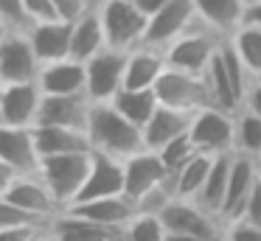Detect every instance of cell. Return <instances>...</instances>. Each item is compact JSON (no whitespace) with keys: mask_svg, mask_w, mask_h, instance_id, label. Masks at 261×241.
Listing matches in <instances>:
<instances>
[{"mask_svg":"<svg viewBox=\"0 0 261 241\" xmlns=\"http://www.w3.org/2000/svg\"><path fill=\"white\" fill-rule=\"evenodd\" d=\"M244 22L261 28V0H250L247 9H244Z\"/></svg>","mask_w":261,"mask_h":241,"instance_id":"cell-43","label":"cell"},{"mask_svg":"<svg viewBox=\"0 0 261 241\" xmlns=\"http://www.w3.org/2000/svg\"><path fill=\"white\" fill-rule=\"evenodd\" d=\"M0 17L6 20L9 31H31L34 25V17L25 0H0Z\"/></svg>","mask_w":261,"mask_h":241,"instance_id":"cell-34","label":"cell"},{"mask_svg":"<svg viewBox=\"0 0 261 241\" xmlns=\"http://www.w3.org/2000/svg\"><path fill=\"white\" fill-rule=\"evenodd\" d=\"M169 62H166V50L152 48V45H141L126 53V78L124 87L129 90H154L160 76L166 73Z\"/></svg>","mask_w":261,"mask_h":241,"instance_id":"cell-21","label":"cell"},{"mask_svg":"<svg viewBox=\"0 0 261 241\" xmlns=\"http://www.w3.org/2000/svg\"><path fill=\"white\" fill-rule=\"evenodd\" d=\"M37 149L40 157H54V154H79V151H93V140L87 129H70V126H34Z\"/></svg>","mask_w":261,"mask_h":241,"instance_id":"cell-24","label":"cell"},{"mask_svg":"<svg viewBox=\"0 0 261 241\" xmlns=\"http://www.w3.org/2000/svg\"><path fill=\"white\" fill-rule=\"evenodd\" d=\"M42 227H48V224H42ZM42 227H37V224H25V227H0V241H31Z\"/></svg>","mask_w":261,"mask_h":241,"instance_id":"cell-37","label":"cell"},{"mask_svg":"<svg viewBox=\"0 0 261 241\" xmlns=\"http://www.w3.org/2000/svg\"><path fill=\"white\" fill-rule=\"evenodd\" d=\"M87 135L93 140V151H104V154L118 157V160H126V157L146 149L143 129L132 123L129 118H124L113 104H93Z\"/></svg>","mask_w":261,"mask_h":241,"instance_id":"cell-1","label":"cell"},{"mask_svg":"<svg viewBox=\"0 0 261 241\" xmlns=\"http://www.w3.org/2000/svg\"><path fill=\"white\" fill-rule=\"evenodd\" d=\"M37 241H59V238H57V235L51 233V227H45V230H42L40 235H37Z\"/></svg>","mask_w":261,"mask_h":241,"instance_id":"cell-46","label":"cell"},{"mask_svg":"<svg viewBox=\"0 0 261 241\" xmlns=\"http://www.w3.org/2000/svg\"><path fill=\"white\" fill-rule=\"evenodd\" d=\"M57 3V11L59 17H68V20H76V17L82 14L85 9H90L93 3H98V0H54Z\"/></svg>","mask_w":261,"mask_h":241,"instance_id":"cell-38","label":"cell"},{"mask_svg":"<svg viewBox=\"0 0 261 241\" xmlns=\"http://www.w3.org/2000/svg\"><path fill=\"white\" fill-rule=\"evenodd\" d=\"M65 210H73V213H79V216H85V219H93V222H98V224H107V227H126V224L138 216L135 199H129L126 194L79 202V205H70V207H65Z\"/></svg>","mask_w":261,"mask_h":241,"instance_id":"cell-23","label":"cell"},{"mask_svg":"<svg viewBox=\"0 0 261 241\" xmlns=\"http://www.w3.org/2000/svg\"><path fill=\"white\" fill-rule=\"evenodd\" d=\"M194 25H199L194 0H171L166 9H160L154 17H149V31H146V42L143 45L166 50L174 39H180Z\"/></svg>","mask_w":261,"mask_h":241,"instance_id":"cell-10","label":"cell"},{"mask_svg":"<svg viewBox=\"0 0 261 241\" xmlns=\"http://www.w3.org/2000/svg\"><path fill=\"white\" fill-rule=\"evenodd\" d=\"M250 0H194L197 17L202 25H208L214 34L227 39L244 22V9Z\"/></svg>","mask_w":261,"mask_h":241,"instance_id":"cell-26","label":"cell"},{"mask_svg":"<svg viewBox=\"0 0 261 241\" xmlns=\"http://www.w3.org/2000/svg\"><path fill=\"white\" fill-rule=\"evenodd\" d=\"M244 222L255 224V227H261V177H258V185H255L253 196H250L247 207H244Z\"/></svg>","mask_w":261,"mask_h":241,"instance_id":"cell-40","label":"cell"},{"mask_svg":"<svg viewBox=\"0 0 261 241\" xmlns=\"http://www.w3.org/2000/svg\"><path fill=\"white\" fill-rule=\"evenodd\" d=\"M222 241H261V227L244 222V219H236V222L225 224Z\"/></svg>","mask_w":261,"mask_h":241,"instance_id":"cell-36","label":"cell"},{"mask_svg":"<svg viewBox=\"0 0 261 241\" xmlns=\"http://www.w3.org/2000/svg\"><path fill=\"white\" fill-rule=\"evenodd\" d=\"M258 166H261V163H258Z\"/></svg>","mask_w":261,"mask_h":241,"instance_id":"cell-50","label":"cell"},{"mask_svg":"<svg viewBox=\"0 0 261 241\" xmlns=\"http://www.w3.org/2000/svg\"><path fill=\"white\" fill-rule=\"evenodd\" d=\"M158 154L163 157V163H166V168H169V174H177L188 160H191L194 154H197V146H194L191 135H182V138H177V140H171V143H166L163 149L158 151Z\"/></svg>","mask_w":261,"mask_h":241,"instance_id":"cell-33","label":"cell"},{"mask_svg":"<svg viewBox=\"0 0 261 241\" xmlns=\"http://www.w3.org/2000/svg\"><path fill=\"white\" fill-rule=\"evenodd\" d=\"M42 230H45V227H42ZM42 230H40V233H42ZM40 233H37V235H40ZM37 235H34V238H31V241H37Z\"/></svg>","mask_w":261,"mask_h":241,"instance_id":"cell-49","label":"cell"},{"mask_svg":"<svg viewBox=\"0 0 261 241\" xmlns=\"http://www.w3.org/2000/svg\"><path fill=\"white\" fill-rule=\"evenodd\" d=\"M135 3H138V9H141L146 17H154L160 9H166L171 0H135Z\"/></svg>","mask_w":261,"mask_h":241,"instance_id":"cell-42","label":"cell"},{"mask_svg":"<svg viewBox=\"0 0 261 241\" xmlns=\"http://www.w3.org/2000/svg\"><path fill=\"white\" fill-rule=\"evenodd\" d=\"M14 177H17V171H14V168H12V166H9V163H6V160H3V157H0V191L6 188V185H9V182H12V179H14Z\"/></svg>","mask_w":261,"mask_h":241,"instance_id":"cell-44","label":"cell"},{"mask_svg":"<svg viewBox=\"0 0 261 241\" xmlns=\"http://www.w3.org/2000/svg\"><path fill=\"white\" fill-rule=\"evenodd\" d=\"M124 241H169V230L158 213H138L124 227Z\"/></svg>","mask_w":261,"mask_h":241,"instance_id":"cell-32","label":"cell"},{"mask_svg":"<svg viewBox=\"0 0 261 241\" xmlns=\"http://www.w3.org/2000/svg\"><path fill=\"white\" fill-rule=\"evenodd\" d=\"M124 177H126L124 194L129 196V199H135V205L146 194H152L154 188L171 182V174H169V168H166L163 157L152 149H143V151H138V154L126 157L124 160Z\"/></svg>","mask_w":261,"mask_h":241,"instance_id":"cell-11","label":"cell"},{"mask_svg":"<svg viewBox=\"0 0 261 241\" xmlns=\"http://www.w3.org/2000/svg\"><path fill=\"white\" fill-rule=\"evenodd\" d=\"M222 45V37L214 34L208 25H194L191 31H186L180 39L166 48V62L174 70H186V73H205L211 65V59L216 56Z\"/></svg>","mask_w":261,"mask_h":241,"instance_id":"cell-6","label":"cell"},{"mask_svg":"<svg viewBox=\"0 0 261 241\" xmlns=\"http://www.w3.org/2000/svg\"><path fill=\"white\" fill-rule=\"evenodd\" d=\"M9 202H14L17 207H23L25 213H31L34 219H42V222H51L62 207L54 199L51 188L42 182L40 174H20L14 177L6 188L0 191Z\"/></svg>","mask_w":261,"mask_h":241,"instance_id":"cell-12","label":"cell"},{"mask_svg":"<svg viewBox=\"0 0 261 241\" xmlns=\"http://www.w3.org/2000/svg\"><path fill=\"white\" fill-rule=\"evenodd\" d=\"M154 93H158L160 104L174 106V110L199 112V110L214 106V95H211L205 73H186V70L166 67V73L160 76Z\"/></svg>","mask_w":261,"mask_h":241,"instance_id":"cell-5","label":"cell"},{"mask_svg":"<svg viewBox=\"0 0 261 241\" xmlns=\"http://www.w3.org/2000/svg\"><path fill=\"white\" fill-rule=\"evenodd\" d=\"M236 154L261 160V115L244 106L236 112Z\"/></svg>","mask_w":261,"mask_h":241,"instance_id":"cell-31","label":"cell"},{"mask_svg":"<svg viewBox=\"0 0 261 241\" xmlns=\"http://www.w3.org/2000/svg\"><path fill=\"white\" fill-rule=\"evenodd\" d=\"M31 45L42 65L48 62L68 59L73 50V20L68 17H54V20H37L29 31Z\"/></svg>","mask_w":261,"mask_h":241,"instance_id":"cell-17","label":"cell"},{"mask_svg":"<svg viewBox=\"0 0 261 241\" xmlns=\"http://www.w3.org/2000/svg\"><path fill=\"white\" fill-rule=\"evenodd\" d=\"M25 224H37V227H42V219H34L31 213H25L23 207H17L14 202H9L6 196L0 194V227H25Z\"/></svg>","mask_w":261,"mask_h":241,"instance_id":"cell-35","label":"cell"},{"mask_svg":"<svg viewBox=\"0 0 261 241\" xmlns=\"http://www.w3.org/2000/svg\"><path fill=\"white\" fill-rule=\"evenodd\" d=\"M110 104H113L124 118H129L132 123H138V126L143 129L149 123V118L158 112L160 98H158L154 90H129V87H124Z\"/></svg>","mask_w":261,"mask_h":241,"instance_id":"cell-28","label":"cell"},{"mask_svg":"<svg viewBox=\"0 0 261 241\" xmlns=\"http://www.w3.org/2000/svg\"><path fill=\"white\" fill-rule=\"evenodd\" d=\"M211 163H214L211 154L197 151L180 171L171 174V188H174L177 199H197V194L205 185V177H208V171H211Z\"/></svg>","mask_w":261,"mask_h":241,"instance_id":"cell-29","label":"cell"},{"mask_svg":"<svg viewBox=\"0 0 261 241\" xmlns=\"http://www.w3.org/2000/svg\"><path fill=\"white\" fill-rule=\"evenodd\" d=\"M42 87L40 82H20L3 84L0 98V123L9 126H37V115L42 106Z\"/></svg>","mask_w":261,"mask_h":241,"instance_id":"cell-14","label":"cell"},{"mask_svg":"<svg viewBox=\"0 0 261 241\" xmlns=\"http://www.w3.org/2000/svg\"><path fill=\"white\" fill-rule=\"evenodd\" d=\"M96 101L87 93L73 95H42V106L37 123L45 126H70V129H87Z\"/></svg>","mask_w":261,"mask_h":241,"instance_id":"cell-15","label":"cell"},{"mask_svg":"<svg viewBox=\"0 0 261 241\" xmlns=\"http://www.w3.org/2000/svg\"><path fill=\"white\" fill-rule=\"evenodd\" d=\"M48 227L59 241H124V227H107L73 210H59Z\"/></svg>","mask_w":261,"mask_h":241,"instance_id":"cell-19","label":"cell"},{"mask_svg":"<svg viewBox=\"0 0 261 241\" xmlns=\"http://www.w3.org/2000/svg\"><path fill=\"white\" fill-rule=\"evenodd\" d=\"M258 163H261V160H258Z\"/></svg>","mask_w":261,"mask_h":241,"instance_id":"cell-51","label":"cell"},{"mask_svg":"<svg viewBox=\"0 0 261 241\" xmlns=\"http://www.w3.org/2000/svg\"><path fill=\"white\" fill-rule=\"evenodd\" d=\"M126 53L129 50L104 48L93 59H87V95L96 104H110L124 90L126 78Z\"/></svg>","mask_w":261,"mask_h":241,"instance_id":"cell-7","label":"cell"},{"mask_svg":"<svg viewBox=\"0 0 261 241\" xmlns=\"http://www.w3.org/2000/svg\"><path fill=\"white\" fill-rule=\"evenodd\" d=\"M25 6H29L34 22L37 20H54V17H59L57 3H54V0H25Z\"/></svg>","mask_w":261,"mask_h":241,"instance_id":"cell-39","label":"cell"},{"mask_svg":"<svg viewBox=\"0 0 261 241\" xmlns=\"http://www.w3.org/2000/svg\"><path fill=\"white\" fill-rule=\"evenodd\" d=\"M126 188V177H124V160L118 157H110L104 151H93V163H90V174H87V182L82 188L79 202H90V199H104V196H118Z\"/></svg>","mask_w":261,"mask_h":241,"instance_id":"cell-18","label":"cell"},{"mask_svg":"<svg viewBox=\"0 0 261 241\" xmlns=\"http://www.w3.org/2000/svg\"><path fill=\"white\" fill-rule=\"evenodd\" d=\"M169 241H208L199 235H186V233H169Z\"/></svg>","mask_w":261,"mask_h":241,"instance_id":"cell-45","label":"cell"},{"mask_svg":"<svg viewBox=\"0 0 261 241\" xmlns=\"http://www.w3.org/2000/svg\"><path fill=\"white\" fill-rule=\"evenodd\" d=\"M40 87L45 95H73L87 93V65L73 56L59 62H48L40 70Z\"/></svg>","mask_w":261,"mask_h":241,"instance_id":"cell-20","label":"cell"},{"mask_svg":"<svg viewBox=\"0 0 261 241\" xmlns=\"http://www.w3.org/2000/svg\"><path fill=\"white\" fill-rule=\"evenodd\" d=\"M104 48H110L107 45V31H104L98 3H93L90 9H85L73 20V50H70V56L79 59V62H87L96 53H101Z\"/></svg>","mask_w":261,"mask_h":241,"instance_id":"cell-25","label":"cell"},{"mask_svg":"<svg viewBox=\"0 0 261 241\" xmlns=\"http://www.w3.org/2000/svg\"><path fill=\"white\" fill-rule=\"evenodd\" d=\"M258 177H261L258 160H253V157H247V154H233L227 196H225V205H222V213H219L222 224H230V222H236V219L244 216V207H247L255 185H258Z\"/></svg>","mask_w":261,"mask_h":241,"instance_id":"cell-13","label":"cell"},{"mask_svg":"<svg viewBox=\"0 0 261 241\" xmlns=\"http://www.w3.org/2000/svg\"><path fill=\"white\" fill-rule=\"evenodd\" d=\"M166 230L169 233H186V235H199V238L208 241H222V233H225V224L208 213L202 205H197L194 199H171L166 205V210L160 213Z\"/></svg>","mask_w":261,"mask_h":241,"instance_id":"cell-8","label":"cell"},{"mask_svg":"<svg viewBox=\"0 0 261 241\" xmlns=\"http://www.w3.org/2000/svg\"><path fill=\"white\" fill-rule=\"evenodd\" d=\"M90 163H93V151L42 157L37 174H40L42 182L51 188L54 199L59 202L62 210L79 199L82 188H85V182H87V174H90Z\"/></svg>","mask_w":261,"mask_h":241,"instance_id":"cell-2","label":"cell"},{"mask_svg":"<svg viewBox=\"0 0 261 241\" xmlns=\"http://www.w3.org/2000/svg\"><path fill=\"white\" fill-rule=\"evenodd\" d=\"M227 39H230L233 50L239 53V59L247 65V70L253 76H261V28L242 22Z\"/></svg>","mask_w":261,"mask_h":241,"instance_id":"cell-30","label":"cell"},{"mask_svg":"<svg viewBox=\"0 0 261 241\" xmlns=\"http://www.w3.org/2000/svg\"><path fill=\"white\" fill-rule=\"evenodd\" d=\"M230 168H233V154H219L214 157L211 163V171L205 177L202 191L197 194V205H202L208 213H214L219 219L222 205H225V196H227V182H230Z\"/></svg>","mask_w":261,"mask_h":241,"instance_id":"cell-27","label":"cell"},{"mask_svg":"<svg viewBox=\"0 0 261 241\" xmlns=\"http://www.w3.org/2000/svg\"><path fill=\"white\" fill-rule=\"evenodd\" d=\"M0 98H3V82H0Z\"/></svg>","mask_w":261,"mask_h":241,"instance_id":"cell-48","label":"cell"},{"mask_svg":"<svg viewBox=\"0 0 261 241\" xmlns=\"http://www.w3.org/2000/svg\"><path fill=\"white\" fill-rule=\"evenodd\" d=\"M188 135L202 154H236V112L219 110V106L199 110L191 121Z\"/></svg>","mask_w":261,"mask_h":241,"instance_id":"cell-4","label":"cell"},{"mask_svg":"<svg viewBox=\"0 0 261 241\" xmlns=\"http://www.w3.org/2000/svg\"><path fill=\"white\" fill-rule=\"evenodd\" d=\"M9 34H12V31H9V25H6V20H3V17H0V45H3V39H6V37H9Z\"/></svg>","mask_w":261,"mask_h":241,"instance_id":"cell-47","label":"cell"},{"mask_svg":"<svg viewBox=\"0 0 261 241\" xmlns=\"http://www.w3.org/2000/svg\"><path fill=\"white\" fill-rule=\"evenodd\" d=\"M0 157L20 174H37L40 171V149H37L34 126H9L0 123Z\"/></svg>","mask_w":261,"mask_h":241,"instance_id":"cell-16","label":"cell"},{"mask_svg":"<svg viewBox=\"0 0 261 241\" xmlns=\"http://www.w3.org/2000/svg\"><path fill=\"white\" fill-rule=\"evenodd\" d=\"M98 11L110 48L132 50L146 42L149 17L138 9L135 0H98Z\"/></svg>","mask_w":261,"mask_h":241,"instance_id":"cell-3","label":"cell"},{"mask_svg":"<svg viewBox=\"0 0 261 241\" xmlns=\"http://www.w3.org/2000/svg\"><path fill=\"white\" fill-rule=\"evenodd\" d=\"M42 70V62L31 45L29 31H12L0 45V82L20 84L37 82Z\"/></svg>","mask_w":261,"mask_h":241,"instance_id":"cell-9","label":"cell"},{"mask_svg":"<svg viewBox=\"0 0 261 241\" xmlns=\"http://www.w3.org/2000/svg\"><path fill=\"white\" fill-rule=\"evenodd\" d=\"M197 112H186V110H174V106L160 104L158 112L149 118V123L143 126V140H146V149L160 151L166 143L188 135L191 129V121Z\"/></svg>","mask_w":261,"mask_h":241,"instance_id":"cell-22","label":"cell"},{"mask_svg":"<svg viewBox=\"0 0 261 241\" xmlns=\"http://www.w3.org/2000/svg\"><path fill=\"white\" fill-rule=\"evenodd\" d=\"M244 110H253L255 115H261V76H253L244 95Z\"/></svg>","mask_w":261,"mask_h":241,"instance_id":"cell-41","label":"cell"}]
</instances>
